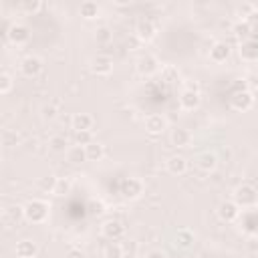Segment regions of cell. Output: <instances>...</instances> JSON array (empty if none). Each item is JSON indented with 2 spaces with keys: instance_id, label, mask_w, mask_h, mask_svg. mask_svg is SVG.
<instances>
[{
  "instance_id": "7c38bea8",
  "label": "cell",
  "mask_w": 258,
  "mask_h": 258,
  "mask_svg": "<svg viewBox=\"0 0 258 258\" xmlns=\"http://www.w3.org/2000/svg\"><path fill=\"white\" fill-rule=\"evenodd\" d=\"M20 71H22V75H24V77L32 79V77H36V75L42 71V60H40L38 56L28 54V56H24V58H22V62H20Z\"/></svg>"
},
{
  "instance_id": "83f0119b",
  "label": "cell",
  "mask_w": 258,
  "mask_h": 258,
  "mask_svg": "<svg viewBox=\"0 0 258 258\" xmlns=\"http://www.w3.org/2000/svg\"><path fill=\"white\" fill-rule=\"evenodd\" d=\"M40 8H42V2L40 0H22L18 4V10H22L26 14H36Z\"/></svg>"
},
{
  "instance_id": "7bdbcfd3",
  "label": "cell",
  "mask_w": 258,
  "mask_h": 258,
  "mask_svg": "<svg viewBox=\"0 0 258 258\" xmlns=\"http://www.w3.org/2000/svg\"><path fill=\"white\" fill-rule=\"evenodd\" d=\"M252 95H254V103H258V87L252 91Z\"/></svg>"
},
{
  "instance_id": "3957f363",
  "label": "cell",
  "mask_w": 258,
  "mask_h": 258,
  "mask_svg": "<svg viewBox=\"0 0 258 258\" xmlns=\"http://www.w3.org/2000/svg\"><path fill=\"white\" fill-rule=\"evenodd\" d=\"M230 105H232V109L238 111V113H244V111L252 109V105H254V95H252V91H246V89L236 91V93L230 97Z\"/></svg>"
},
{
  "instance_id": "f1b7e54d",
  "label": "cell",
  "mask_w": 258,
  "mask_h": 258,
  "mask_svg": "<svg viewBox=\"0 0 258 258\" xmlns=\"http://www.w3.org/2000/svg\"><path fill=\"white\" fill-rule=\"evenodd\" d=\"M56 181H58V177H54V175H44V177H40L38 179V187L42 189V191H54V187H56Z\"/></svg>"
},
{
  "instance_id": "7a4b0ae2",
  "label": "cell",
  "mask_w": 258,
  "mask_h": 258,
  "mask_svg": "<svg viewBox=\"0 0 258 258\" xmlns=\"http://www.w3.org/2000/svg\"><path fill=\"white\" fill-rule=\"evenodd\" d=\"M234 202L240 206V208H252V206H256V202H258V191H256V187L254 185H250V183H240L236 189H234Z\"/></svg>"
},
{
  "instance_id": "1f68e13d",
  "label": "cell",
  "mask_w": 258,
  "mask_h": 258,
  "mask_svg": "<svg viewBox=\"0 0 258 258\" xmlns=\"http://www.w3.org/2000/svg\"><path fill=\"white\" fill-rule=\"evenodd\" d=\"M111 36H113V34H111V30H109V28H105V26H103V28H99V30L95 32V40H97L99 44H107V42H111Z\"/></svg>"
},
{
  "instance_id": "f546056e",
  "label": "cell",
  "mask_w": 258,
  "mask_h": 258,
  "mask_svg": "<svg viewBox=\"0 0 258 258\" xmlns=\"http://www.w3.org/2000/svg\"><path fill=\"white\" fill-rule=\"evenodd\" d=\"M93 131H75V145H83L87 147L89 143H93Z\"/></svg>"
},
{
  "instance_id": "cb8c5ba5",
  "label": "cell",
  "mask_w": 258,
  "mask_h": 258,
  "mask_svg": "<svg viewBox=\"0 0 258 258\" xmlns=\"http://www.w3.org/2000/svg\"><path fill=\"white\" fill-rule=\"evenodd\" d=\"M85 151H87V161H101L103 155H105V147H103L99 141L89 143V145L85 147Z\"/></svg>"
},
{
  "instance_id": "b9f144b4",
  "label": "cell",
  "mask_w": 258,
  "mask_h": 258,
  "mask_svg": "<svg viewBox=\"0 0 258 258\" xmlns=\"http://www.w3.org/2000/svg\"><path fill=\"white\" fill-rule=\"evenodd\" d=\"M117 4H119V6H129L131 2H129V0H117Z\"/></svg>"
},
{
  "instance_id": "836d02e7",
  "label": "cell",
  "mask_w": 258,
  "mask_h": 258,
  "mask_svg": "<svg viewBox=\"0 0 258 258\" xmlns=\"http://www.w3.org/2000/svg\"><path fill=\"white\" fill-rule=\"evenodd\" d=\"M8 216H10V220H14V222L22 220V218H24V206H12V208L8 210Z\"/></svg>"
},
{
  "instance_id": "8fae6325",
  "label": "cell",
  "mask_w": 258,
  "mask_h": 258,
  "mask_svg": "<svg viewBox=\"0 0 258 258\" xmlns=\"http://www.w3.org/2000/svg\"><path fill=\"white\" fill-rule=\"evenodd\" d=\"M200 103H202L200 91H196V89H185V91H181V95H179V107H181V109L194 111V109L200 107Z\"/></svg>"
},
{
  "instance_id": "5b68a950",
  "label": "cell",
  "mask_w": 258,
  "mask_h": 258,
  "mask_svg": "<svg viewBox=\"0 0 258 258\" xmlns=\"http://www.w3.org/2000/svg\"><path fill=\"white\" fill-rule=\"evenodd\" d=\"M145 191V185L139 177H125L123 183H121V194L127 198V200H137L141 198Z\"/></svg>"
},
{
  "instance_id": "30bf717a",
  "label": "cell",
  "mask_w": 258,
  "mask_h": 258,
  "mask_svg": "<svg viewBox=\"0 0 258 258\" xmlns=\"http://www.w3.org/2000/svg\"><path fill=\"white\" fill-rule=\"evenodd\" d=\"M167 129V119L159 113H151L145 117V131L151 135H161Z\"/></svg>"
},
{
  "instance_id": "2e32d148",
  "label": "cell",
  "mask_w": 258,
  "mask_h": 258,
  "mask_svg": "<svg viewBox=\"0 0 258 258\" xmlns=\"http://www.w3.org/2000/svg\"><path fill=\"white\" fill-rule=\"evenodd\" d=\"M95 125V119L89 113H75L71 119V127L75 131H91Z\"/></svg>"
},
{
  "instance_id": "e575fe53",
  "label": "cell",
  "mask_w": 258,
  "mask_h": 258,
  "mask_svg": "<svg viewBox=\"0 0 258 258\" xmlns=\"http://www.w3.org/2000/svg\"><path fill=\"white\" fill-rule=\"evenodd\" d=\"M123 256H125V258H135V256H137V242H127V244H123Z\"/></svg>"
},
{
  "instance_id": "ee69618b",
  "label": "cell",
  "mask_w": 258,
  "mask_h": 258,
  "mask_svg": "<svg viewBox=\"0 0 258 258\" xmlns=\"http://www.w3.org/2000/svg\"><path fill=\"white\" fill-rule=\"evenodd\" d=\"M135 258H137V256H135Z\"/></svg>"
},
{
  "instance_id": "d6a6232c",
  "label": "cell",
  "mask_w": 258,
  "mask_h": 258,
  "mask_svg": "<svg viewBox=\"0 0 258 258\" xmlns=\"http://www.w3.org/2000/svg\"><path fill=\"white\" fill-rule=\"evenodd\" d=\"M71 191V181L69 179H62V177H58V181H56V187H54V196H64V194H69Z\"/></svg>"
},
{
  "instance_id": "ba28073f",
  "label": "cell",
  "mask_w": 258,
  "mask_h": 258,
  "mask_svg": "<svg viewBox=\"0 0 258 258\" xmlns=\"http://www.w3.org/2000/svg\"><path fill=\"white\" fill-rule=\"evenodd\" d=\"M137 71H139V75H143V77H151V75H155L157 71H159V60L153 56V54H141L139 58H137Z\"/></svg>"
},
{
  "instance_id": "9c48e42d",
  "label": "cell",
  "mask_w": 258,
  "mask_h": 258,
  "mask_svg": "<svg viewBox=\"0 0 258 258\" xmlns=\"http://www.w3.org/2000/svg\"><path fill=\"white\" fill-rule=\"evenodd\" d=\"M101 234H103L107 240L117 242V240L123 238V234H125V226H123L119 220H107V222L101 226Z\"/></svg>"
},
{
  "instance_id": "484cf974",
  "label": "cell",
  "mask_w": 258,
  "mask_h": 258,
  "mask_svg": "<svg viewBox=\"0 0 258 258\" xmlns=\"http://www.w3.org/2000/svg\"><path fill=\"white\" fill-rule=\"evenodd\" d=\"M48 147H50V151H56V153L67 151V149H69L67 137H62V135H52V137L48 139Z\"/></svg>"
},
{
  "instance_id": "d4e9b609",
  "label": "cell",
  "mask_w": 258,
  "mask_h": 258,
  "mask_svg": "<svg viewBox=\"0 0 258 258\" xmlns=\"http://www.w3.org/2000/svg\"><path fill=\"white\" fill-rule=\"evenodd\" d=\"M232 30H234V34H236L238 38H242V42L248 40L250 34H252V26H250L248 20H238V22L232 26Z\"/></svg>"
},
{
  "instance_id": "8d00e7d4",
  "label": "cell",
  "mask_w": 258,
  "mask_h": 258,
  "mask_svg": "<svg viewBox=\"0 0 258 258\" xmlns=\"http://www.w3.org/2000/svg\"><path fill=\"white\" fill-rule=\"evenodd\" d=\"M161 73H163L165 81H169V83H171V81H177V69H173V67H165Z\"/></svg>"
},
{
  "instance_id": "603a6c76",
  "label": "cell",
  "mask_w": 258,
  "mask_h": 258,
  "mask_svg": "<svg viewBox=\"0 0 258 258\" xmlns=\"http://www.w3.org/2000/svg\"><path fill=\"white\" fill-rule=\"evenodd\" d=\"M194 242H196L194 232H189V230H185V228L177 230V234H175V246H177V248L187 250V248H191V246H194Z\"/></svg>"
},
{
  "instance_id": "ab89813d",
  "label": "cell",
  "mask_w": 258,
  "mask_h": 258,
  "mask_svg": "<svg viewBox=\"0 0 258 258\" xmlns=\"http://www.w3.org/2000/svg\"><path fill=\"white\" fill-rule=\"evenodd\" d=\"M145 258H167V254L161 252V250H151V252H147Z\"/></svg>"
},
{
  "instance_id": "d6986e66",
  "label": "cell",
  "mask_w": 258,
  "mask_h": 258,
  "mask_svg": "<svg viewBox=\"0 0 258 258\" xmlns=\"http://www.w3.org/2000/svg\"><path fill=\"white\" fill-rule=\"evenodd\" d=\"M230 56V44L228 42H214L210 48V58L214 62H226Z\"/></svg>"
},
{
  "instance_id": "60d3db41",
  "label": "cell",
  "mask_w": 258,
  "mask_h": 258,
  "mask_svg": "<svg viewBox=\"0 0 258 258\" xmlns=\"http://www.w3.org/2000/svg\"><path fill=\"white\" fill-rule=\"evenodd\" d=\"M67 258H85V254H83L81 250H69Z\"/></svg>"
},
{
  "instance_id": "ffe728a7",
  "label": "cell",
  "mask_w": 258,
  "mask_h": 258,
  "mask_svg": "<svg viewBox=\"0 0 258 258\" xmlns=\"http://www.w3.org/2000/svg\"><path fill=\"white\" fill-rule=\"evenodd\" d=\"M169 141H171V145H175V147H187L189 141H191V133H189L187 129H183V127H175V129H171Z\"/></svg>"
},
{
  "instance_id": "e0dca14e",
  "label": "cell",
  "mask_w": 258,
  "mask_h": 258,
  "mask_svg": "<svg viewBox=\"0 0 258 258\" xmlns=\"http://www.w3.org/2000/svg\"><path fill=\"white\" fill-rule=\"evenodd\" d=\"M165 167L171 175H183L187 171V159L183 155H171L167 161H165Z\"/></svg>"
},
{
  "instance_id": "4dcf8cb0",
  "label": "cell",
  "mask_w": 258,
  "mask_h": 258,
  "mask_svg": "<svg viewBox=\"0 0 258 258\" xmlns=\"http://www.w3.org/2000/svg\"><path fill=\"white\" fill-rule=\"evenodd\" d=\"M12 87H14L12 77H10L8 73H2V75H0V93H2V95H8V93L12 91Z\"/></svg>"
},
{
  "instance_id": "44dd1931",
  "label": "cell",
  "mask_w": 258,
  "mask_h": 258,
  "mask_svg": "<svg viewBox=\"0 0 258 258\" xmlns=\"http://www.w3.org/2000/svg\"><path fill=\"white\" fill-rule=\"evenodd\" d=\"M64 157H67V161H69V163L77 165V163L87 161V151H85V147H83V145H71V147L64 151Z\"/></svg>"
},
{
  "instance_id": "277c9868",
  "label": "cell",
  "mask_w": 258,
  "mask_h": 258,
  "mask_svg": "<svg viewBox=\"0 0 258 258\" xmlns=\"http://www.w3.org/2000/svg\"><path fill=\"white\" fill-rule=\"evenodd\" d=\"M6 36H8V40H10L12 44L22 46V44H26V42L30 40V30H28V26L14 22V24H10V26L6 28Z\"/></svg>"
},
{
  "instance_id": "5bb4252c",
  "label": "cell",
  "mask_w": 258,
  "mask_h": 258,
  "mask_svg": "<svg viewBox=\"0 0 258 258\" xmlns=\"http://www.w3.org/2000/svg\"><path fill=\"white\" fill-rule=\"evenodd\" d=\"M238 54H240L242 60H248V62L258 60V42L252 40V38L244 40V42L240 44V48H238Z\"/></svg>"
},
{
  "instance_id": "7402d4cb",
  "label": "cell",
  "mask_w": 258,
  "mask_h": 258,
  "mask_svg": "<svg viewBox=\"0 0 258 258\" xmlns=\"http://www.w3.org/2000/svg\"><path fill=\"white\" fill-rule=\"evenodd\" d=\"M79 14L85 18V20H95V18H99V14H101V6L97 4V2H83L81 4V8H79Z\"/></svg>"
},
{
  "instance_id": "d590c367",
  "label": "cell",
  "mask_w": 258,
  "mask_h": 258,
  "mask_svg": "<svg viewBox=\"0 0 258 258\" xmlns=\"http://www.w3.org/2000/svg\"><path fill=\"white\" fill-rule=\"evenodd\" d=\"M2 139H4V145H16L20 141L18 133H12V131H4L2 133Z\"/></svg>"
},
{
  "instance_id": "9a60e30c",
  "label": "cell",
  "mask_w": 258,
  "mask_h": 258,
  "mask_svg": "<svg viewBox=\"0 0 258 258\" xmlns=\"http://www.w3.org/2000/svg\"><path fill=\"white\" fill-rule=\"evenodd\" d=\"M135 36L141 42H149L155 36V24L151 20H139L137 26H135Z\"/></svg>"
},
{
  "instance_id": "4fadbf2b",
  "label": "cell",
  "mask_w": 258,
  "mask_h": 258,
  "mask_svg": "<svg viewBox=\"0 0 258 258\" xmlns=\"http://www.w3.org/2000/svg\"><path fill=\"white\" fill-rule=\"evenodd\" d=\"M14 254H16V258H34V256L38 254V246H36L34 240L24 238V240H18V242H16Z\"/></svg>"
},
{
  "instance_id": "6da1fadb",
  "label": "cell",
  "mask_w": 258,
  "mask_h": 258,
  "mask_svg": "<svg viewBox=\"0 0 258 258\" xmlns=\"http://www.w3.org/2000/svg\"><path fill=\"white\" fill-rule=\"evenodd\" d=\"M50 206L44 200H30L24 204V220L30 224H42L48 218Z\"/></svg>"
},
{
  "instance_id": "52a82bcc",
  "label": "cell",
  "mask_w": 258,
  "mask_h": 258,
  "mask_svg": "<svg viewBox=\"0 0 258 258\" xmlns=\"http://www.w3.org/2000/svg\"><path fill=\"white\" fill-rule=\"evenodd\" d=\"M216 212H218V218H220L222 222H226V224H232V222H236V220L240 218V206H238L234 200L222 202Z\"/></svg>"
},
{
  "instance_id": "f35d334b",
  "label": "cell",
  "mask_w": 258,
  "mask_h": 258,
  "mask_svg": "<svg viewBox=\"0 0 258 258\" xmlns=\"http://www.w3.org/2000/svg\"><path fill=\"white\" fill-rule=\"evenodd\" d=\"M42 117H44V119H54V117H56V109L50 107V105L42 107Z\"/></svg>"
},
{
  "instance_id": "8992f818",
  "label": "cell",
  "mask_w": 258,
  "mask_h": 258,
  "mask_svg": "<svg viewBox=\"0 0 258 258\" xmlns=\"http://www.w3.org/2000/svg\"><path fill=\"white\" fill-rule=\"evenodd\" d=\"M89 69H91V73L97 75V77H107V75H111V71H113V58L107 56V54H97V56L91 58Z\"/></svg>"
},
{
  "instance_id": "74e56055",
  "label": "cell",
  "mask_w": 258,
  "mask_h": 258,
  "mask_svg": "<svg viewBox=\"0 0 258 258\" xmlns=\"http://www.w3.org/2000/svg\"><path fill=\"white\" fill-rule=\"evenodd\" d=\"M252 10H254V6H252V4H248V2L238 6V14H240V16H250V14H252Z\"/></svg>"
},
{
  "instance_id": "ac0fdd59",
  "label": "cell",
  "mask_w": 258,
  "mask_h": 258,
  "mask_svg": "<svg viewBox=\"0 0 258 258\" xmlns=\"http://www.w3.org/2000/svg\"><path fill=\"white\" fill-rule=\"evenodd\" d=\"M196 163H198V167H200L202 171L210 173V171H214V169L218 167V157H216V153H212V151H204V153L198 155Z\"/></svg>"
},
{
  "instance_id": "4316f807",
  "label": "cell",
  "mask_w": 258,
  "mask_h": 258,
  "mask_svg": "<svg viewBox=\"0 0 258 258\" xmlns=\"http://www.w3.org/2000/svg\"><path fill=\"white\" fill-rule=\"evenodd\" d=\"M103 256L105 258H125L123 256V244H117V242H109L103 250Z\"/></svg>"
}]
</instances>
